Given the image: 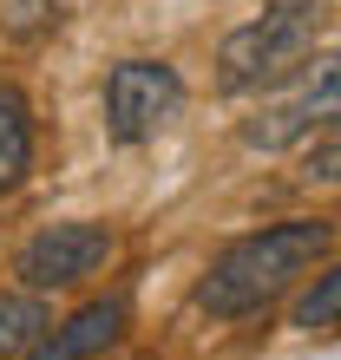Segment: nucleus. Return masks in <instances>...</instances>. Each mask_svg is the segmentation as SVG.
Here are the masks:
<instances>
[{
  "label": "nucleus",
  "instance_id": "obj_9",
  "mask_svg": "<svg viewBox=\"0 0 341 360\" xmlns=\"http://www.w3.org/2000/svg\"><path fill=\"white\" fill-rule=\"evenodd\" d=\"M328 138H315V151L302 158V184H341V131L322 124Z\"/></svg>",
  "mask_w": 341,
  "mask_h": 360
},
{
  "label": "nucleus",
  "instance_id": "obj_7",
  "mask_svg": "<svg viewBox=\"0 0 341 360\" xmlns=\"http://www.w3.org/2000/svg\"><path fill=\"white\" fill-rule=\"evenodd\" d=\"M39 334H46V308L33 302V295H13V302H0V360H20Z\"/></svg>",
  "mask_w": 341,
  "mask_h": 360
},
{
  "label": "nucleus",
  "instance_id": "obj_3",
  "mask_svg": "<svg viewBox=\"0 0 341 360\" xmlns=\"http://www.w3.org/2000/svg\"><path fill=\"white\" fill-rule=\"evenodd\" d=\"M178 105H184V86L158 59H125V66H112V79H105V124H112L118 144L158 138L164 124L178 118Z\"/></svg>",
  "mask_w": 341,
  "mask_h": 360
},
{
  "label": "nucleus",
  "instance_id": "obj_1",
  "mask_svg": "<svg viewBox=\"0 0 341 360\" xmlns=\"http://www.w3.org/2000/svg\"><path fill=\"white\" fill-rule=\"evenodd\" d=\"M328 256V223H275V229H256V236L230 243L217 262H210L204 288H197V308L217 314V321H237V314H256L283 295L295 275H309L315 262Z\"/></svg>",
  "mask_w": 341,
  "mask_h": 360
},
{
  "label": "nucleus",
  "instance_id": "obj_5",
  "mask_svg": "<svg viewBox=\"0 0 341 360\" xmlns=\"http://www.w3.org/2000/svg\"><path fill=\"white\" fill-rule=\"evenodd\" d=\"M118 328H125V302L105 295V302H85L66 328H46L20 360H92V354H105L118 341Z\"/></svg>",
  "mask_w": 341,
  "mask_h": 360
},
{
  "label": "nucleus",
  "instance_id": "obj_2",
  "mask_svg": "<svg viewBox=\"0 0 341 360\" xmlns=\"http://www.w3.org/2000/svg\"><path fill=\"white\" fill-rule=\"evenodd\" d=\"M315 27H322V0H269L263 20H249L223 39V53H217L223 92H256V86L289 79L315 46Z\"/></svg>",
  "mask_w": 341,
  "mask_h": 360
},
{
  "label": "nucleus",
  "instance_id": "obj_8",
  "mask_svg": "<svg viewBox=\"0 0 341 360\" xmlns=\"http://www.w3.org/2000/svg\"><path fill=\"white\" fill-rule=\"evenodd\" d=\"M302 334H341V269H328L322 282H315L302 302H295V314H289Z\"/></svg>",
  "mask_w": 341,
  "mask_h": 360
},
{
  "label": "nucleus",
  "instance_id": "obj_4",
  "mask_svg": "<svg viewBox=\"0 0 341 360\" xmlns=\"http://www.w3.org/2000/svg\"><path fill=\"white\" fill-rule=\"evenodd\" d=\"M105 262H112V229H99V223H53L13 256L27 288H79Z\"/></svg>",
  "mask_w": 341,
  "mask_h": 360
},
{
  "label": "nucleus",
  "instance_id": "obj_6",
  "mask_svg": "<svg viewBox=\"0 0 341 360\" xmlns=\"http://www.w3.org/2000/svg\"><path fill=\"white\" fill-rule=\"evenodd\" d=\"M33 171V112L13 86H0V197L20 190Z\"/></svg>",
  "mask_w": 341,
  "mask_h": 360
}]
</instances>
